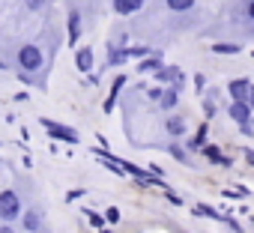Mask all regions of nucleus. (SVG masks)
Instances as JSON below:
<instances>
[{"label": "nucleus", "instance_id": "obj_2", "mask_svg": "<svg viewBox=\"0 0 254 233\" xmlns=\"http://www.w3.org/2000/svg\"><path fill=\"white\" fill-rule=\"evenodd\" d=\"M18 212H21V200H18L15 191H3V194H0V218L12 221Z\"/></svg>", "mask_w": 254, "mask_h": 233}, {"label": "nucleus", "instance_id": "obj_7", "mask_svg": "<svg viewBox=\"0 0 254 233\" xmlns=\"http://www.w3.org/2000/svg\"><path fill=\"white\" fill-rule=\"evenodd\" d=\"M78 36H81V15L72 12L69 15V42H78Z\"/></svg>", "mask_w": 254, "mask_h": 233}, {"label": "nucleus", "instance_id": "obj_12", "mask_svg": "<svg viewBox=\"0 0 254 233\" xmlns=\"http://www.w3.org/2000/svg\"><path fill=\"white\" fill-rule=\"evenodd\" d=\"M36 224H39V221H36V215H33V212H27V215H24V227H27V230H36Z\"/></svg>", "mask_w": 254, "mask_h": 233}, {"label": "nucleus", "instance_id": "obj_13", "mask_svg": "<svg viewBox=\"0 0 254 233\" xmlns=\"http://www.w3.org/2000/svg\"><path fill=\"white\" fill-rule=\"evenodd\" d=\"M42 6H45V0H27V9L30 12H39Z\"/></svg>", "mask_w": 254, "mask_h": 233}, {"label": "nucleus", "instance_id": "obj_1", "mask_svg": "<svg viewBox=\"0 0 254 233\" xmlns=\"http://www.w3.org/2000/svg\"><path fill=\"white\" fill-rule=\"evenodd\" d=\"M18 66H21L24 72H36V69L42 66V51H39L36 45H24V48L18 51Z\"/></svg>", "mask_w": 254, "mask_h": 233}, {"label": "nucleus", "instance_id": "obj_5", "mask_svg": "<svg viewBox=\"0 0 254 233\" xmlns=\"http://www.w3.org/2000/svg\"><path fill=\"white\" fill-rule=\"evenodd\" d=\"M45 129H51V135H54V138H66V141H75V132H72V129H66V126H57V123L45 120Z\"/></svg>", "mask_w": 254, "mask_h": 233}, {"label": "nucleus", "instance_id": "obj_4", "mask_svg": "<svg viewBox=\"0 0 254 233\" xmlns=\"http://www.w3.org/2000/svg\"><path fill=\"white\" fill-rule=\"evenodd\" d=\"M230 93H233L236 102H245V99H248V81H245V78L233 81V84H230Z\"/></svg>", "mask_w": 254, "mask_h": 233}, {"label": "nucleus", "instance_id": "obj_16", "mask_svg": "<svg viewBox=\"0 0 254 233\" xmlns=\"http://www.w3.org/2000/svg\"><path fill=\"white\" fill-rule=\"evenodd\" d=\"M248 15L254 18V0H251V3H248Z\"/></svg>", "mask_w": 254, "mask_h": 233}, {"label": "nucleus", "instance_id": "obj_9", "mask_svg": "<svg viewBox=\"0 0 254 233\" xmlns=\"http://www.w3.org/2000/svg\"><path fill=\"white\" fill-rule=\"evenodd\" d=\"M168 132H171L174 138H180V135L186 132V123L180 120V116H171V120H168Z\"/></svg>", "mask_w": 254, "mask_h": 233}, {"label": "nucleus", "instance_id": "obj_15", "mask_svg": "<svg viewBox=\"0 0 254 233\" xmlns=\"http://www.w3.org/2000/svg\"><path fill=\"white\" fill-rule=\"evenodd\" d=\"M206 156H209V159H212V162H221V153H218V150H215V147H206Z\"/></svg>", "mask_w": 254, "mask_h": 233}, {"label": "nucleus", "instance_id": "obj_17", "mask_svg": "<svg viewBox=\"0 0 254 233\" xmlns=\"http://www.w3.org/2000/svg\"><path fill=\"white\" fill-rule=\"evenodd\" d=\"M0 233H15V230H9V227H0Z\"/></svg>", "mask_w": 254, "mask_h": 233}, {"label": "nucleus", "instance_id": "obj_14", "mask_svg": "<svg viewBox=\"0 0 254 233\" xmlns=\"http://www.w3.org/2000/svg\"><path fill=\"white\" fill-rule=\"evenodd\" d=\"M215 51H221V54H236L239 48H236V45H215Z\"/></svg>", "mask_w": 254, "mask_h": 233}, {"label": "nucleus", "instance_id": "obj_3", "mask_svg": "<svg viewBox=\"0 0 254 233\" xmlns=\"http://www.w3.org/2000/svg\"><path fill=\"white\" fill-rule=\"evenodd\" d=\"M141 6H144V0H114V12H120V15H132Z\"/></svg>", "mask_w": 254, "mask_h": 233}, {"label": "nucleus", "instance_id": "obj_11", "mask_svg": "<svg viewBox=\"0 0 254 233\" xmlns=\"http://www.w3.org/2000/svg\"><path fill=\"white\" fill-rule=\"evenodd\" d=\"M174 105H177V93H174V90L162 93V108H174Z\"/></svg>", "mask_w": 254, "mask_h": 233}, {"label": "nucleus", "instance_id": "obj_6", "mask_svg": "<svg viewBox=\"0 0 254 233\" xmlns=\"http://www.w3.org/2000/svg\"><path fill=\"white\" fill-rule=\"evenodd\" d=\"M230 114H233V120H239V123H248V116H251V111H248V102H233Z\"/></svg>", "mask_w": 254, "mask_h": 233}, {"label": "nucleus", "instance_id": "obj_10", "mask_svg": "<svg viewBox=\"0 0 254 233\" xmlns=\"http://www.w3.org/2000/svg\"><path fill=\"white\" fill-rule=\"evenodd\" d=\"M168 6H171L174 12H186V9L194 6V0H168Z\"/></svg>", "mask_w": 254, "mask_h": 233}, {"label": "nucleus", "instance_id": "obj_8", "mask_svg": "<svg viewBox=\"0 0 254 233\" xmlns=\"http://www.w3.org/2000/svg\"><path fill=\"white\" fill-rule=\"evenodd\" d=\"M90 66H93V51H90V48L78 51V69H81V72H87Z\"/></svg>", "mask_w": 254, "mask_h": 233}]
</instances>
